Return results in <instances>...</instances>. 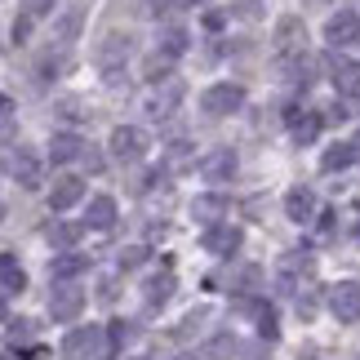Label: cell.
<instances>
[{
	"mask_svg": "<svg viewBox=\"0 0 360 360\" xmlns=\"http://www.w3.org/2000/svg\"><path fill=\"white\" fill-rule=\"evenodd\" d=\"M129 49H134V36L129 32H112V36H103V45L98 53H94V63H98V72L107 80H120L124 76V63H129Z\"/></svg>",
	"mask_w": 360,
	"mask_h": 360,
	"instance_id": "obj_3",
	"label": "cell"
},
{
	"mask_svg": "<svg viewBox=\"0 0 360 360\" xmlns=\"http://www.w3.org/2000/svg\"><path fill=\"white\" fill-rule=\"evenodd\" d=\"M236 151L231 147H218V151H210V156L200 160V174L210 178V183H231V178H236Z\"/></svg>",
	"mask_w": 360,
	"mask_h": 360,
	"instance_id": "obj_13",
	"label": "cell"
},
{
	"mask_svg": "<svg viewBox=\"0 0 360 360\" xmlns=\"http://www.w3.org/2000/svg\"><path fill=\"white\" fill-rule=\"evenodd\" d=\"M356 236H360V227H356Z\"/></svg>",
	"mask_w": 360,
	"mask_h": 360,
	"instance_id": "obj_40",
	"label": "cell"
},
{
	"mask_svg": "<svg viewBox=\"0 0 360 360\" xmlns=\"http://www.w3.org/2000/svg\"><path fill=\"white\" fill-rule=\"evenodd\" d=\"M49 9H53V0H27V9H22V18H32V22H36V18H45V13H49Z\"/></svg>",
	"mask_w": 360,
	"mask_h": 360,
	"instance_id": "obj_33",
	"label": "cell"
},
{
	"mask_svg": "<svg viewBox=\"0 0 360 360\" xmlns=\"http://www.w3.org/2000/svg\"><path fill=\"white\" fill-rule=\"evenodd\" d=\"M183 103V85L169 76V80H156V85H147V98H143V116L147 120H165L174 116V107Z\"/></svg>",
	"mask_w": 360,
	"mask_h": 360,
	"instance_id": "obj_4",
	"label": "cell"
},
{
	"mask_svg": "<svg viewBox=\"0 0 360 360\" xmlns=\"http://www.w3.org/2000/svg\"><path fill=\"white\" fill-rule=\"evenodd\" d=\"M147 262V245H129V249H120V271H134V267H143Z\"/></svg>",
	"mask_w": 360,
	"mask_h": 360,
	"instance_id": "obj_30",
	"label": "cell"
},
{
	"mask_svg": "<svg viewBox=\"0 0 360 360\" xmlns=\"http://www.w3.org/2000/svg\"><path fill=\"white\" fill-rule=\"evenodd\" d=\"M178 360H196V356H178Z\"/></svg>",
	"mask_w": 360,
	"mask_h": 360,
	"instance_id": "obj_38",
	"label": "cell"
},
{
	"mask_svg": "<svg viewBox=\"0 0 360 360\" xmlns=\"http://www.w3.org/2000/svg\"><path fill=\"white\" fill-rule=\"evenodd\" d=\"M0 214H5V210H0Z\"/></svg>",
	"mask_w": 360,
	"mask_h": 360,
	"instance_id": "obj_41",
	"label": "cell"
},
{
	"mask_svg": "<svg viewBox=\"0 0 360 360\" xmlns=\"http://www.w3.org/2000/svg\"><path fill=\"white\" fill-rule=\"evenodd\" d=\"M174 289H178L174 271H160V276H151V281L143 285V298H147V307H151V311H156V307H165V302L174 298Z\"/></svg>",
	"mask_w": 360,
	"mask_h": 360,
	"instance_id": "obj_20",
	"label": "cell"
},
{
	"mask_svg": "<svg viewBox=\"0 0 360 360\" xmlns=\"http://www.w3.org/2000/svg\"><path fill=\"white\" fill-rule=\"evenodd\" d=\"M80 311H85V289L76 281H53V289H49V316L53 321H76Z\"/></svg>",
	"mask_w": 360,
	"mask_h": 360,
	"instance_id": "obj_7",
	"label": "cell"
},
{
	"mask_svg": "<svg viewBox=\"0 0 360 360\" xmlns=\"http://www.w3.org/2000/svg\"><path fill=\"white\" fill-rule=\"evenodd\" d=\"M240 227H231V223H214L210 231H205V249H210V254H218V258H231L240 249Z\"/></svg>",
	"mask_w": 360,
	"mask_h": 360,
	"instance_id": "obj_14",
	"label": "cell"
},
{
	"mask_svg": "<svg viewBox=\"0 0 360 360\" xmlns=\"http://www.w3.org/2000/svg\"><path fill=\"white\" fill-rule=\"evenodd\" d=\"M5 169H9V178L18 187H27V191L40 187V156H36L32 147H13L9 156H5Z\"/></svg>",
	"mask_w": 360,
	"mask_h": 360,
	"instance_id": "obj_10",
	"label": "cell"
},
{
	"mask_svg": "<svg viewBox=\"0 0 360 360\" xmlns=\"http://www.w3.org/2000/svg\"><path fill=\"white\" fill-rule=\"evenodd\" d=\"M289 134H294V143H316V134H321L325 116L321 112H298V107H289Z\"/></svg>",
	"mask_w": 360,
	"mask_h": 360,
	"instance_id": "obj_16",
	"label": "cell"
},
{
	"mask_svg": "<svg viewBox=\"0 0 360 360\" xmlns=\"http://www.w3.org/2000/svg\"><path fill=\"white\" fill-rule=\"evenodd\" d=\"M5 316H9V311H5V298H0V321H5Z\"/></svg>",
	"mask_w": 360,
	"mask_h": 360,
	"instance_id": "obj_35",
	"label": "cell"
},
{
	"mask_svg": "<svg viewBox=\"0 0 360 360\" xmlns=\"http://www.w3.org/2000/svg\"><path fill=\"white\" fill-rule=\"evenodd\" d=\"M27 289V271L18 267L13 254H0V294H22Z\"/></svg>",
	"mask_w": 360,
	"mask_h": 360,
	"instance_id": "obj_21",
	"label": "cell"
},
{
	"mask_svg": "<svg viewBox=\"0 0 360 360\" xmlns=\"http://www.w3.org/2000/svg\"><path fill=\"white\" fill-rule=\"evenodd\" d=\"M245 307H249V316L258 321V334H262V338H276V334H281V325H276V311H271V302H245Z\"/></svg>",
	"mask_w": 360,
	"mask_h": 360,
	"instance_id": "obj_24",
	"label": "cell"
},
{
	"mask_svg": "<svg viewBox=\"0 0 360 360\" xmlns=\"http://www.w3.org/2000/svg\"><path fill=\"white\" fill-rule=\"evenodd\" d=\"M138 360H147V356H138Z\"/></svg>",
	"mask_w": 360,
	"mask_h": 360,
	"instance_id": "obj_39",
	"label": "cell"
},
{
	"mask_svg": "<svg viewBox=\"0 0 360 360\" xmlns=\"http://www.w3.org/2000/svg\"><path fill=\"white\" fill-rule=\"evenodd\" d=\"M85 227L89 231H112L116 227V200L112 196H94L85 205Z\"/></svg>",
	"mask_w": 360,
	"mask_h": 360,
	"instance_id": "obj_17",
	"label": "cell"
},
{
	"mask_svg": "<svg viewBox=\"0 0 360 360\" xmlns=\"http://www.w3.org/2000/svg\"><path fill=\"white\" fill-rule=\"evenodd\" d=\"M223 210H227V200H223V196H200L196 205H191V214H196L200 223H210V227H214V223H223Z\"/></svg>",
	"mask_w": 360,
	"mask_h": 360,
	"instance_id": "obj_26",
	"label": "cell"
},
{
	"mask_svg": "<svg viewBox=\"0 0 360 360\" xmlns=\"http://www.w3.org/2000/svg\"><path fill=\"white\" fill-rule=\"evenodd\" d=\"M0 360H9V352H0Z\"/></svg>",
	"mask_w": 360,
	"mask_h": 360,
	"instance_id": "obj_37",
	"label": "cell"
},
{
	"mask_svg": "<svg viewBox=\"0 0 360 360\" xmlns=\"http://www.w3.org/2000/svg\"><path fill=\"white\" fill-rule=\"evenodd\" d=\"M174 63L178 58H169V53H151V58H147V67H143V76H147V85H156V80H169V72H174Z\"/></svg>",
	"mask_w": 360,
	"mask_h": 360,
	"instance_id": "obj_27",
	"label": "cell"
},
{
	"mask_svg": "<svg viewBox=\"0 0 360 360\" xmlns=\"http://www.w3.org/2000/svg\"><path fill=\"white\" fill-rule=\"evenodd\" d=\"M76 240H80V227H76V223H53V227H49V245L72 249Z\"/></svg>",
	"mask_w": 360,
	"mask_h": 360,
	"instance_id": "obj_29",
	"label": "cell"
},
{
	"mask_svg": "<svg viewBox=\"0 0 360 360\" xmlns=\"http://www.w3.org/2000/svg\"><path fill=\"white\" fill-rule=\"evenodd\" d=\"M302 58H307V27H302V18L285 13V18L276 22V63L298 67Z\"/></svg>",
	"mask_w": 360,
	"mask_h": 360,
	"instance_id": "obj_1",
	"label": "cell"
},
{
	"mask_svg": "<svg viewBox=\"0 0 360 360\" xmlns=\"http://www.w3.org/2000/svg\"><path fill=\"white\" fill-rule=\"evenodd\" d=\"M85 138L80 134H49V160L53 165H67V160H80L85 156Z\"/></svg>",
	"mask_w": 360,
	"mask_h": 360,
	"instance_id": "obj_15",
	"label": "cell"
},
{
	"mask_svg": "<svg viewBox=\"0 0 360 360\" xmlns=\"http://www.w3.org/2000/svg\"><path fill=\"white\" fill-rule=\"evenodd\" d=\"M205 352H210L214 360H236V356H240V338H236V334H214Z\"/></svg>",
	"mask_w": 360,
	"mask_h": 360,
	"instance_id": "obj_28",
	"label": "cell"
},
{
	"mask_svg": "<svg viewBox=\"0 0 360 360\" xmlns=\"http://www.w3.org/2000/svg\"><path fill=\"white\" fill-rule=\"evenodd\" d=\"M285 214L294 218V223H311V218H316V191L289 187V191H285Z\"/></svg>",
	"mask_w": 360,
	"mask_h": 360,
	"instance_id": "obj_18",
	"label": "cell"
},
{
	"mask_svg": "<svg viewBox=\"0 0 360 360\" xmlns=\"http://www.w3.org/2000/svg\"><path fill=\"white\" fill-rule=\"evenodd\" d=\"M325 40L329 45H356L360 40V13H352V9H342V13H334V18L325 22Z\"/></svg>",
	"mask_w": 360,
	"mask_h": 360,
	"instance_id": "obj_12",
	"label": "cell"
},
{
	"mask_svg": "<svg viewBox=\"0 0 360 360\" xmlns=\"http://www.w3.org/2000/svg\"><path fill=\"white\" fill-rule=\"evenodd\" d=\"M80 22H85V18H80V9H76V5H72V9H63V18L53 22V32H49V45H45L53 67H58V63L67 58V49L76 45V36H80Z\"/></svg>",
	"mask_w": 360,
	"mask_h": 360,
	"instance_id": "obj_5",
	"label": "cell"
},
{
	"mask_svg": "<svg viewBox=\"0 0 360 360\" xmlns=\"http://www.w3.org/2000/svg\"><path fill=\"white\" fill-rule=\"evenodd\" d=\"M156 49H160V53H169V58H183V49H187V32H183V27H165V32L156 36Z\"/></svg>",
	"mask_w": 360,
	"mask_h": 360,
	"instance_id": "obj_25",
	"label": "cell"
},
{
	"mask_svg": "<svg viewBox=\"0 0 360 360\" xmlns=\"http://www.w3.org/2000/svg\"><path fill=\"white\" fill-rule=\"evenodd\" d=\"M85 267H89V262L80 258V254H63V258H53V262H49V276H53V281H76V276L85 271Z\"/></svg>",
	"mask_w": 360,
	"mask_h": 360,
	"instance_id": "obj_23",
	"label": "cell"
},
{
	"mask_svg": "<svg viewBox=\"0 0 360 360\" xmlns=\"http://www.w3.org/2000/svg\"><path fill=\"white\" fill-rule=\"evenodd\" d=\"M245 107V85H231V80H223V85H210L200 94V112L205 116H231Z\"/></svg>",
	"mask_w": 360,
	"mask_h": 360,
	"instance_id": "obj_6",
	"label": "cell"
},
{
	"mask_svg": "<svg viewBox=\"0 0 360 360\" xmlns=\"http://www.w3.org/2000/svg\"><path fill=\"white\" fill-rule=\"evenodd\" d=\"M13 120V98L9 94H0V124H9Z\"/></svg>",
	"mask_w": 360,
	"mask_h": 360,
	"instance_id": "obj_34",
	"label": "cell"
},
{
	"mask_svg": "<svg viewBox=\"0 0 360 360\" xmlns=\"http://www.w3.org/2000/svg\"><path fill=\"white\" fill-rule=\"evenodd\" d=\"M334 85L342 98L360 103V63H347V58H334Z\"/></svg>",
	"mask_w": 360,
	"mask_h": 360,
	"instance_id": "obj_19",
	"label": "cell"
},
{
	"mask_svg": "<svg viewBox=\"0 0 360 360\" xmlns=\"http://www.w3.org/2000/svg\"><path fill=\"white\" fill-rule=\"evenodd\" d=\"M311 5H329V0H311Z\"/></svg>",
	"mask_w": 360,
	"mask_h": 360,
	"instance_id": "obj_36",
	"label": "cell"
},
{
	"mask_svg": "<svg viewBox=\"0 0 360 360\" xmlns=\"http://www.w3.org/2000/svg\"><path fill=\"white\" fill-rule=\"evenodd\" d=\"M352 160H356V143H334V147L325 151L321 169H325V174H338V169H347Z\"/></svg>",
	"mask_w": 360,
	"mask_h": 360,
	"instance_id": "obj_22",
	"label": "cell"
},
{
	"mask_svg": "<svg viewBox=\"0 0 360 360\" xmlns=\"http://www.w3.org/2000/svg\"><path fill=\"white\" fill-rule=\"evenodd\" d=\"M165 165H169L174 174L187 169V165H191V147H187V143H174V147H169V160H165Z\"/></svg>",
	"mask_w": 360,
	"mask_h": 360,
	"instance_id": "obj_31",
	"label": "cell"
},
{
	"mask_svg": "<svg viewBox=\"0 0 360 360\" xmlns=\"http://www.w3.org/2000/svg\"><path fill=\"white\" fill-rule=\"evenodd\" d=\"M80 200H85V183H80L76 174L53 178V187H49V210H53V214L72 210V205H80Z\"/></svg>",
	"mask_w": 360,
	"mask_h": 360,
	"instance_id": "obj_11",
	"label": "cell"
},
{
	"mask_svg": "<svg viewBox=\"0 0 360 360\" xmlns=\"http://www.w3.org/2000/svg\"><path fill=\"white\" fill-rule=\"evenodd\" d=\"M63 356L72 360H112V342H107V329L98 325H80L63 338Z\"/></svg>",
	"mask_w": 360,
	"mask_h": 360,
	"instance_id": "obj_2",
	"label": "cell"
},
{
	"mask_svg": "<svg viewBox=\"0 0 360 360\" xmlns=\"http://www.w3.org/2000/svg\"><path fill=\"white\" fill-rule=\"evenodd\" d=\"M124 338H129V325H124V321H112V325H107V342H112V356L120 352V342Z\"/></svg>",
	"mask_w": 360,
	"mask_h": 360,
	"instance_id": "obj_32",
	"label": "cell"
},
{
	"mask_svg": "<svg viewBox=\"0 0 360 360\" xmlns=\"http://www.w3.org/2000/svg\"><path fill=\"white\" fill-rule=\"evenodd\" d=\"M329 311H334V321L342 325H356L360 321V281H338V285H329Z\"/></svg>",
	"mask_w": 360,
	"mask_h": 360,
	"instance_id": "obj_8",
	"label": "cell"
},
{
	"mask_svg": "<svg viewBox=\"0 0 360 360\" xmlns=\"http://www.w3.org/2000/svg\"><path fill=\"white\" fill-rule=\"evenodd\" d=\"M107 147H112V156H116L120 165H138V160L147 156V134L138 129V124H116V129H112V143H107Z\"/></svg>",
	"mask_w": 360,
	"mask_h": 360,
	"instance_id": "obj_9",
	"label": "cell"
}]
</instances>
